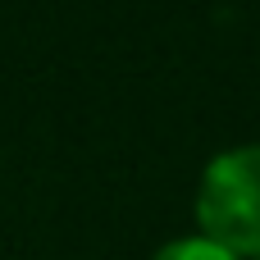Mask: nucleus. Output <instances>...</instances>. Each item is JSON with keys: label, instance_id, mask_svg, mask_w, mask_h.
Instances as JSON below:
<instances>
[{"label": "nucleus", "instance_id": "obj_1", "mask_svg": "<svg viewBox=\"0 0 260 260\" xmlns=\"http://www.w3.org/2000/svg\"><path fill=\"white\" fill-rule=\"evenodd\" d=\"M197 233L233 256H260V146L219 151L197 187Z\"/></svg>", "mask_w": 260, "mask_h": 260}, {"label": "nucleus", "instance_id": "obj_2", "mask_svg": "<svg viewBox=\"0 0 260 260\" xmlns=\"http://www.w3.org/2000/svg\"><path fill=\"white\" fill-rule=\"evenodd\" d=\"M151 260H238V256H233V251H224L219 242L201 238V233H187V238L165 242V247H160Z\"/></svg>", "mask_w": 260, "mask_h": 260}, {"label": "nucleus", "instance_id": "obj_3", "mask_svg": "<svg viewBox=\"0 0 260 260\" xmlns=\"http://www.w3.org/2000/svg\"><path fill=\"white\" fill-rule=\"evenodd\" d=\"M256 260H260V256H256Z\"/></svg>", "mask_w": 260, "mask_h": 260}]
</instances>
